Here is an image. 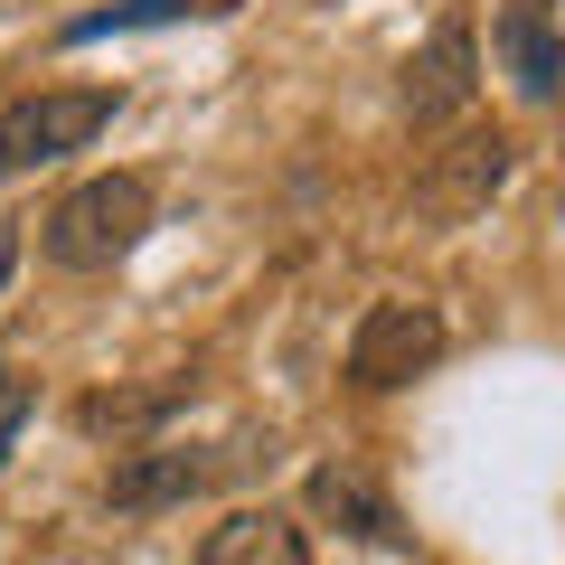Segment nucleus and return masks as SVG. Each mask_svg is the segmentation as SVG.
<instances>
[{
    "mask_svg": "<svg viewBox=\"0 0 565 565\" xmlns=\"http://www.w3.org/2000/svg\"><path fill=\"white\" fill-rule=\"evenodd\" d=\"M189 405V377H151V386H95V396L76 405V424L95 434V444H151L170 415Z\"/></svg>",
    "mask_w": 565,
    "mask_h": 565,
    "instance_id": "obj_8",
    "label": "nucleus"
},
{
    "mask_svg": "<svg viewBox=\"0 0 565 565\" xmlns=\"http://www.w3.org/2000/svg\"><path fill=\"white\" fill-rule=\"evenodd\" d=\"M490 47H500V76L519 104H556L565 95V39L546 29L537 0H509L500 20H490Z\"/></svg>",
    "mask_w": 565,
    "mask_h": 565,
    "instance_id": "obj_7",
    "label": "nucleus"
},
{
    "mask_svg": "<svg viewBox=\"0 0 565 565\" xmlns=\"http://www.w3.org/2000/svg\"><path fill=\"white\" fill-rule=\"evenodd\" d=\"M114 114H122L114 85H47V95H20L10 114H0V180H20V170H47V161H66V151H85Z\"/></svg>",
    "mask_w": 565,
    "mask_h": 565,
    "instance_id": "obj_4",
    "label": "nucleus"
},
{
    "mask_svg": "<svg viewBox=\"0 0 565 565\" xmlns=\"http://www.w3.org/2000/svg\"><path fill=\"white\" fill-rule=\"evenodd\" d=\"M141 236H151V180L141 170H104L39 217V255L57 274H114Z\"/></svg>",
    "mask_w": 565,
    "mask_h": 565,
    "instance_id": "obj_1",
    "label": "nucleus"
},
{
    "mask_svg": "<svg viewBox=\"0 0 565 565\" xmlns=\"http://www.w3.org/2000/svg\"><path fill=\"white\" fill-rule=\"evenodd\" d=\"M509 170H519V141H509L500 122H462L444 151H424V170H415V217H424V226H471V217L509 189Z\"/></svg>",
    "mask_w": 565,
    "mask_h": 565,
    "instance_id": "obj_3",
    "label": "nucleus"
},
{
    "mask_svg": "<svg viewBox=\"0 0 565 565\" xmlns=\"http://www.w3.org/2000/svg\"><path fill=\"white\" fill-rule=\"evenodd\" d=\"M217 481V452H189V444H141L104 471V509L122 519H161V509H189L199 490Z\"/></svg>",
    "mask_w": 565,
    "mask_h": 565,
    "instance_id": "obj_6",
    "label": "nucleus"
},
{
    "mask_svg": "<svg viewBox=\"0 0 565 565\" xmlns=\"http://www.w3.org/2000/svg\"><path fill=\"white\" fill-rule=\"evenodd\" d=\"M199 565H311V537L282 519V509H236V519L207 527Z\"/></svg>",
    "mask_w": 565,
    "mask_h": 565,
    "instance_id": "obj_10",
    "label": "nucleus"
},
{
    "mask_svg": "<svg viewBox=\"0 0 565 565\" xmlns=\"http://www.w3.org/2000/svg\"><path fill=\"white\" fill-rule=\"evenodd\" d=\"M444 311L424 302V292H377V302L359 311V330H349V386L359 396H396V386H415L424 367L444 359Z\"/></svg>",
    "mask_w": 565,
    "mask_h": 565,
    "instance_id": "obj_2",
    "label": "nucleus"
},
{
    "mask_svg": "<svg viewBox=\"0 0 565 565\" xmlns=\"http://www.w3.org/2000/svg\"><path fill=\"white\" fill-rule=\"evenodd\" d=\"M471 95H481V29H471V10H444V20L424 29V47L405 57V122L415 132H444V122L471 114Z\"/></svg>",
    "mask_w": 565,
    "mask_h": 565,
    "instance_id": "obj_5",
    "label": "nucleus"
},
{
    "mask_svg": "<svg viewBox=\"0 0 565 565\" xmlns=\"http://www.w3.org/2000/svg\"><path fill=\"white\" fill-rule=\"evenodd\" d=\"M302 500H311V519H330V527H349V537H367V546H396V500H386L367 471H349V462H321L302 481Z\"/></svg>",
    "mask_w": 565,
    "mask_h": 565,
    "instance_id": "obj_9",
    "label": "nucleus"
},
{
    "mask_svg": "<svg viewBox=\"0 0 565 565\" xmlns=\"http://www.w3.org/2000/svg\"><path fill=\"white\" fill-rule=\"evenodd\" d=\"M20 415H29V377H20V367H0V434H10Z\"/></svg>",
    "mask_w": 565,
    "mask_h": 565,
    "instance_id": "obj_12",
    "label": "nucleus"
},
{
    "mask_svg": "<svg viewBox=\"0 0 565 565\" xmlns=\"http://www.w3.org/2000/svg\"><path fill=\"white\" fill-rule=\"evenodd\" d=\"M556 226H565V189H556Z\"/></svg>",
    "mask_w": 565,
    "mask_h": 565,
    "instance_id": "obj_13",
    "label": "nucleus"
},
{
    "mask_svg": "<svg viewBox=\"0 0 565 565\" xmlns=\"http://www.w3.org/2000/svg\"><path fill=\"white\" fill-rule=\"evenodd\" d=\"M236 0H114V10H85L66 20V47H95V39H122V29H170V20H217Z\"/></svg>",
    "mask_w": 565,
    "mask_h": 565,
    "instance_id": "obj_11",
    "label": "nucleus"
}]
</instances>
